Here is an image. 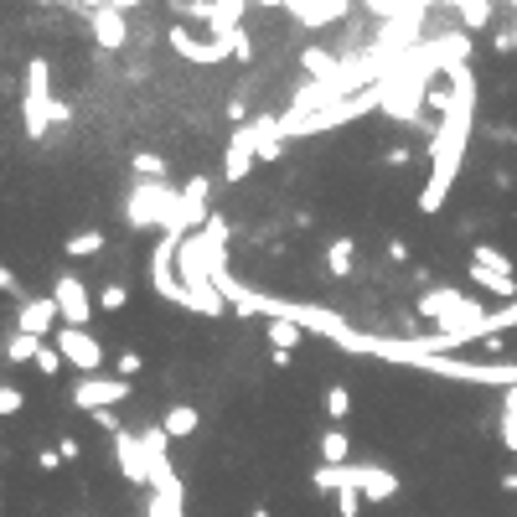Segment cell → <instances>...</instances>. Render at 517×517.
<instances>
[{
  "mask_svg": "<svg viewBox=\"0 0 517 517\" xmlns=\"http://www.w3.org/2000/svg\"><path fill=\"white\" fill-rule=\"evenodd\" d=\"M445 73H450V88H455V104L445 109L440 130L430 140V181H424V192H419V212H424V218L450 202V187H455V176H461L466 140H471V125H476V78H471V63H455Z\"/></svg>",
  "mask_w": 517,
  "mask_h": 517,
  "instance_id": "6da1fadb",
  "label": "cell"
},
{
  "mask_svg": "<svg viewBox=\"0 0 517 517\" xmlns=\"http://www.w3.org/2000/svg\"><path fill=\"white\" fill-rule=\"evenodd\" d=\"M337 347L362 352V357H388V362H404V368H419V373H440V378H455V383L517 388V362H461V357L430 352V342H414V337H368V331H347Z\"/></svg>",
  "mask_w": 517,
  "mask_h": 517,
  "instance_id": "7a4b0ae2",
  "label": "cell"
},
{
  "mask_svg": "<svg viewBox=\"0 0 517 517\" xmlns=\"http://www.w3.org/2000/svg\"><path fill=\"white\" fill-rule=\"evenodd\" d=\"M176 207H181L176 187H166V181H135L130 197H125V223L135 233H145V228H161L166 233L176 223Z\"/></svg>",
  "mask_w": 517,
  "mask_h": 517,
  "instance_id": "3957f363",
  "label": "cell"
},
{
  "mask_svg": "<svg viewBox=\"0 0 517 517\" xmlns=\"http://www.w3.org/2000/svg\"><path fill=\"white\" fill-rule=\"evenodd\" d=\"M52 68H47V57H32L26 63V94H21V119H26V135L42 140L47 125H52Z\"/></svg>",
  "mask_w": 517,
  "mask_h": 517,
  "instance_id": "277c9868",
  "label": "cell"
},
{
  "mask_svg": "<svg viewBox=\"0 0 517 517\" xmlns=\"http://www.w3.org/2000/svg\"><path fill=\"white\" fill-rule=\"evenodd\" d=\"M373 109H383V83L362 88V94L331 104V109H321V114H311V119H300V125H290L285 135H326V130H337V125H352V119L373 114Z\"/></svg>",
  "mask_w": 517,
  "mask_h": 517,
  "instance_id": "5b68a950",
  "label": "cell"
},
{
  "mask_svg": "<svg viewBox=\"0 0 517 517\" xmlns=\"http://www.w3.org/2000/svg\"><path fill=\"white\" fill-rule=\"evenodd\" d=\"M181 243H187V238L161 233V243L150 249V285H156V295H161V300H171V306H187V285H181V275H176V254H181Z\"/></svg>",
  "mask_w": 517,
  "mask_h": 517,
  "instance_id": "8992f818",
  "label": "cell"
},
{
  "mask_svg": "<svg viewBox=\"0 0 517 517\" xmlns=\"http://www.w3.org/2000/svg\"><path fill=\"white\" fill-rule=\"evenodd\" d=\"M135 399V388H130V378H78V388H73V404L83 409V414H104V409H119V404H130Z\"/></svg>",
  "mask_w": 517,
  "mask_h": 517,
  "instance_id": "52a82bcc",
  "label": "cell"
},
{
  "mask_svg": "<svg viewBox=\"0 0 517 517\" xmlns=\"http://www.w3.org/2000/svg\"><path fill=\"white\" fill-rule=\"evenodd\" d=\"M52 342H57V352L68 357V368H78L83 378H99V373H104V347L88 337L83 326H57Z\"/></svg>",
  "mask_w": 517,
  "mask_h": 517,
  "instance_id": "ba28073f",
  "label": "cell"
},
{
  "mask_svg": "<svg viewBox=\"0 0 517 517\" xmlns=\"http://www.w3.org/2000/svg\"><path fill=\"white\" fill-rule=\"evenodd\" d=\"M52 300H57V311H63V326H83V331H88V321L99 316V300L88 295V285H83L78 275H57Z\"/></svg>",
  "mask_w": 517,
  "mask_h": 517,
  "instance_id": "9c48e42d",
  "label": "cell"
},
{
  "mask_svg": "<svg viewBox=\"0 0 517 517\" xmlns=\"http://www.w3.org/2000/svg\"><path fill=\"white\" fill-rule=\"evenodd\" d=\"M166 42H171V52L181 57V63H197V68H218V63H228V52H233V47L212 42V37H192L187 26H171Z\"/></svg>",
  "mask_w": 517,
  "mask_h": 517,
  "instance_id": "30bf717a",
  "label": "cell"
},
{
  "mask_svg": "<svg viewBox=\"0 0 517 517\" xmlns=\"http://www.w3.org/2000/svg\"><path fill=\"white\" fill-rule=\"evenodd\" d=\"M57 326H63V311H57L52 295H37V300H21L16 311V331H26V337H57Z\"/></svg>",
  "mask_w": 517,
  "mask_h": 517,
  "instance_id": "8fae6325",
  "label": "cell"
},
{
  "mask_svg": "<svg viewBox=\"0 0 517 517\" xmlns=\"http://www.w3.org/2000/svg\"><path fill=\"white\" fill-rule=\"evenodd\" d=\"M254 161H259V135H254V125H238L223 150V181H243L254 171Z\"/></svg>",
  "mask_w": 517,
  "mask_h": 517,
  "instance_id": "7c38bea8",
  "label": "cell"
},
{
  "mask_svg": "<svg viewBox=\"0 0 517 517\" xmlns=\"http://www.w3.org/2000/svg\"><path fill=\"white\" fill-rule=\"evenodd\" d=\"M114 461H119V476H125L130 486H150V461H145L140 430H119L114 435Z\"/></svg>",
  "mask_w": 517,
  "mask_h": 517,
  "instance_id": "4fadbf2b",
  "label": "cell"
},
{
  "mask_svg": "<svg viewBox=\"0 0 517 517\" xmlns=\"http://www.w3.org/2000/svg\"><path fill=\"white\" fill-rule=\"evenodd\" d=\"M352 486L368 502H388V497H399V476H393L388 466H373V461H352Z\"/></svg>",
  "mask_w": 517,
  "mask_h": 517,
  "instance_id": "5bb4252c",
  "label": "cell"
},
{
  "mask_svg": "<svg viewBox=\"0 0 517 517\" xmlns=\"http://www.w3.org/2000/svg\"><path fill=\"white\" fill-rule=\"evenodd\" d=\"M285 11L306 26H331L347 16V0H285Z\"/></svg>",
  "mask_w": 517,
  "mask_h": 517,
  "instance_id": "9a60e30c",
  "label": "cell"
},
{
  "mask_svg": "<svg viewBox=\"0 0 517 517\" xmlns=\"http://www.w3.org/2000/svg\"><path fill=\"white\" fill-rule=\"evenodd\" d=\"M88 21H94V42H99V47L119 52V47L130 42V26H125V11H114V6H99V11L88 16Z\"/></svg>",
  "mask_w": 517,
  "mask_h": 517,
  "instance_id": "2e32d148",
  "label": "cell"
},
{
  "mask_svg": "<svg viewBox=\"0 0 517 517\" xmlns=\"http://www.w3.org/2000/svg\"><path fill=\"white\" fill-rule=\"evenodd\" d=\"M352 259H357V243H352L347 233L326 243V275H331V280H347V275H352Z\"/></svg>",
  "mask_w": 517,
  "mask_h": 517,
  "instance_id": "e0dca14e",
  "label": "cell"
},
{
  "mask_svg": "<svg viewBox=\"0 0 517 517\" xmlns=\"http://www.w3.org/2000/svg\"><path fill=\"white\" fill-rule=\"evenodd\" d=\"M300 337H306V326H300V321H290V316H269V347H275V352H295L300 347Z\"/></svg>",
  "mask_w": 517,
  "mask_h": 517,
  "instance_id": "ac0fdd59",
  "label": "cell"
},
{
  "mask_svg": "<svg viewBox=\"0 0 517 517\" xmlns=\"http://www.w3.org/2000/svg\"><path fill=\"white\" fill-rule=\"evenodd\" d=\"M197 424H202V414H197L192 404H171L166 419H161V430H166L171 440H187V435H197Z\"/></svg>",
  "mask_w": 517,
  "mask_h": 517,
  "instance_id": "d6986e66",
  "label": "cell"
},
{
  "mask_svg": "<svg viewBox=\"0 0 517 517\" xmlns=\"http://www.w3.org/2000/svg\"><path fill=\"white\" fill-rule=\"evenodd\" d=\"M321 466H352V435L347 430H326L321 435Z\"/></svg>",
  "mask_w": 517,
  "mask_h": 517,
  "instance_id": "ffe728a7",
  "label": "cell"
},
{
  "mask_svg": "<svg viewBox=\"0 0 517 517\" xmlns=\"http://www.w3.org/2000/svg\"><path fill=\"white\" fill-rule=\"evenodd\" d=\"M145 517H187V486H176V492H150Z\"/></svg>",
  "mask_w": 517,
  "mask_h": 517,
  "instance_id": "44dd1931",
  "label": "cell"
},
{
  "mask_svg": "<svg viewBox=\"0 0 517 517\" xmlns=\"http://www.w3.org/2000/svg\"><path fill=\"white\" fill-rule=\"evenodd\" d=\"M471 280H476V290H486V295L517 300V280H512V275H497V269H481V264H471Z\"/></svg>",
  "mask_w": 517,
  "mask_h": 517,
  "instance_id": "7402d4cb",
  "label": "cell"
},
{
  "mask_svg": "<svg viewBox=\"0 0 517 517\" xmlns=\"http://www.w3.org/2000/svg\"><path fill=\"white\" fill-rule=\"evenodd\" d=\"M187 311L212 321V316H223V311H228V300H223V290H218V285H207V290H187Z\"/></svg>",
  "mask_w": 517,
  "mask_h": 517,
  "instance_id": "603a6c76",
  "label": "cell"
},
{
  "mask_svg": "<svg viewBox=\"0 0 517 517\" xmlns=\"http://www.w3.org/2000/svg\"><path fill=\"white\" fill-rule=\"evenodd\" d=\"M497 435L507 450H517V388H502V414H497Z\"/></svg>",
  "mask_w": 517,
  "mask_h": 517,
  "instance_id": "cb8c5ba5",
  "label": "cell"
},
{
  "mask_svg": "<svg viewBox=\"0 0 517 517\" xmlns=\"http://www.w3.org/2000/svg\"><path fill=\"white\" fill-rule=\"evenodd\" d=\"M300 68H306V73L321 83V78H331V73H337L342 63H337V52H326V47H306V52H300Z\"/></svg>",
  "mask_w": 517,
  "mask_h": 517,
  "instance_id": "d4e9b609",
  "label": "cell"
},
{
  "mask_svg": "<svg viewBox=\"0 0 517 517\" xmlns=\"http://www.w3.org/2000/svg\"><path fill=\"white\" fill-rule=\"evenodd\" d=\"M471 264H481V269H497V275H512L517 280V264L497 249V243H476V249H471Z\"/></svg>",
  "mask_w": 517,
  "mask_h": 517,
  "instance_id": "484cf974",
  "label": "cell"
},
{
  "mask_svg": "<svg viewBox=\"0 0 517 517\" xmlns=\"http://www.w3.org/2000/svg\"><path fill=\"white\" fill-rule=\"evenodd\" d=\"M311 486H316V492L337 497L342 486H352V466H316V471H311Z\"/></svg>",
  "mask_w": 517,
  "mask_h": 517,
  "instance_id": "4316f807",
  "label": "cell"
},
{
  "mask_svg": "<svg viewBox=\"0 0 517 517\" xmlns=\"http://www.w3.org/2000/svg\"><path fill=\"white\" fill-rule=\"evenodd\" d=\"M42 347H47L42 337H26V331H16V337L6 342V362H11V368H16V362H37Z\"/></svg>",
  "mask_w": 517,
  "mask_h": 517,
  "instance_id": "83f0119b",
  "label": "cell"
},
{
  "mask_svg": "<svg viewBox=\"0 0 517 517\" xmlns=\"http://www.w3.org/2000/svg\"><path fill=\"white\" fill-rule=\"evenodd\" d=\"M461 6V26L481 32V26H492V0H455Z\"/></svg>",
  "mask_w": 517,
  "mask_h": 517,
  "instance_id": "f1b7e54d",
  "label": "cell"
},
{
  "mask_svg": "<svg viewBox=\"0 0 517 517\" xmlns=\"http://www.w3.org/2000/svg\"><path fill=\"white\" fill-rule=\"evenodd\" d=\"M130 166H135V176H140V181H166V161L156 156V150H135Z\"/></svg>",
  "mask_w": 517,
  "mask_h": 517,
  "instance_id": "f546056e",
  "label": "cell"
},
{
  "mask_svg": "<svg viewBox=\"0 0 517 517\" xmlns=\"http://www.w3.org/2000/svg\"><path fill=\"white\" fill-rule=\"evenodd\" d=\"M99 249H104V228H83V233L68 238V254L73 259H88V254H99Z\"/></svg>",
  "mask_w": 517,
  "mask_h": 517,
  "instance_id": "4dcf8cb0",
  "label": "cell"
},
{
  "mask_svg": "<svg viewBox=\"0 0 517 517\" xmlns=\"http://www.w3.org/2000/svg\"><path fill=\"white\" fill-rule=\"evenodd\" d=\"M326 414H331V419H347V414H352V388L331 383V388H326Z\"/></svg>",
  "mask_w": 517,
  "mask_h": 517,
  "instance_id": "1f68e13d",
  "label": "cell"
},
{
  "mask_svg": "<svg viewBox=\"0 0 517 517\" xmlns=\"http://www.w3.org/2000/svg\"><path fill=\"white\" fill-rule=\"evenodd\" d=\"M63 362H68V357L57 352V342H47V347L37 352V373H42V378H57V373H63Z\"/></svg>",
  "mask_w": 517,
  "mask_h": 517,
  "instance_id": "d6a6232c",
  "label": "cell"
},
{
  "mask_svg": "<svg viewBox=\"0 0 517 517\" xmlns=\"http://www.w3.org/2000/svg\"><path fill=\"white\" fill-rule=\"evenodd\" d=\"M94 300H99V311H125V306H130V290H125V285H104Z\"/></svg>",
  "mask_w": 517,
  "mask_h": 517,
  "instance_id": "836d02e7",
  "label": "cell"
},
{
  "mask_svg": "<svg viewBox=\"0 0 517 517\" xmlns=\"http://www.w3.org/2000/svg\"><path fill=\"white\" fill-rule=\"evenodd\" d=\"M362 502H368V497H362L357 486H342V492H337V517H362Z\"/></svg>",
  "mask_w": 517,
  "mask_h": 517,
  "instance_id": "e575fe53",
  "label": "cell"
},
{
  "mask_svg": "<svg viewBox=\"0 0 517 517\" xmlns=\"http://www.w3.org/2000/svg\"><path fill=\"white\" fill-rule=\"evenodd\" d=\"M21 404H26V393H21L16 383L0 388V414H6V419H16V414H21Z\"/></svg>",
  "mask_w": 517,
  "mask_h": 517,
  "instance_id": "d590c367",
  "label": "cell"
},
{
  "mask_svg": "<svg viewBox=\"0 0 517 517\" xmlns=\"http://www.w3.org/2000/svg\"><path fill=\"white\" fill-rule=\"evenodd\" d=\"M140 368H145L140 352H119V357H114V378H135Z\"/></svg>",
  "mask_w": 517,
  "mask_h": 517,
  "instance_id": "8d00e7d4",
  "label": "cell"
},
{
  "mask_svg": "<svg viewBox=\"0 0 517 517\" xmlns=\"http://www.w3.org/2000/svg\"><path fill=\"white\" fill-rule=\"evenodd\" d=\"M233 57H238V63H249V57H254V42H249V32H238V37H233Z\"/></svg>",
  "mask_w": 517,
  "mask_h": 517,
  "instance_id": "74e56055",
  "label": "cell"
},
{
  "mask_svg": "<svg viewBox=\"0 0 517 517\" xmlns=\"http://www.w3.org/2000/svg\"><path fill=\"white\" fill-rule=\"evenodd\" d=\"M37 466H42V471H57V466H63V450H42Z\"/></svg>",
  "mask_w": 517,
  "mask_h": 517,
  "instance_id": "f35d334b",
  "label": "cell"
},
{
  "mask_svg": "<svg viewBox=\"0 0 517 517\" xmlns=\"http://www.w3.org/2000/svg\"><path fill=\"white\" fill-rule=\"evenodd\" d=\"M68 119H73V109H68L63 99H57V104H52V125H68Z\"/></svg>",
  "mask_w": 517,
  "mask_h": 517,
  "instance_id": "ab89813d",
  "label": "cell"
},
{
  "mask_svg": "<svg viewBox=\"0 0 517 517\" xmlns=\"http://www.w3.org/2000/svg\"><path fill=\"white\" fill-rule=\"evenodd\" d=\"M497 486H502V492H517V471H507V476H502Z\"/></svg>",
  "mask_w": 517,
  "mask_h": 517,
  "instance_id": "60d3db41",
  "label": "cell"
},
{
  "mask_svg": "<svg viewBox=\"0 0 517 517\" xmlns=\"http://www.w3.org/2000/svg\"><path fill=\"white\" fill-rule=\"evenodd\" d=\"M109 6H114V11H130V6H140V0H109Z\"/></svg>",
  "mask_w": 517,
  "mask_h": 517,
  "instance_id": "b9f144b4",
  "label": "cell"
},
{
  "mask_svg": "<svg viewBox=\"0 0 517 517\" xmlns=\"http://www.w3.org/2000/svg\"><path fill=\"white\" fill-rule=\"evenodd\" d=\"M249 517H269V507H254V512H249Z\"/></svg>",
  "mask_w": 517,
  "mask_h": 517,
  "instance_id": "7bdbcfd3",
  "label": "cell"
},
{
  "mask_svg": "<svg viewBox=\"0 0 517 517\" xmlns=\"http://www.w3.org/2000/svg\"><path fill=\"white\" fill-rule=\"evenodd\" d=\"M42 6H52V0H42Z\"/></svg>",
  "mask_w": 517,
  "mask_h": 517,
  "instance_id": "ee69618b",
  "label": "cell"
}]
</instances>
